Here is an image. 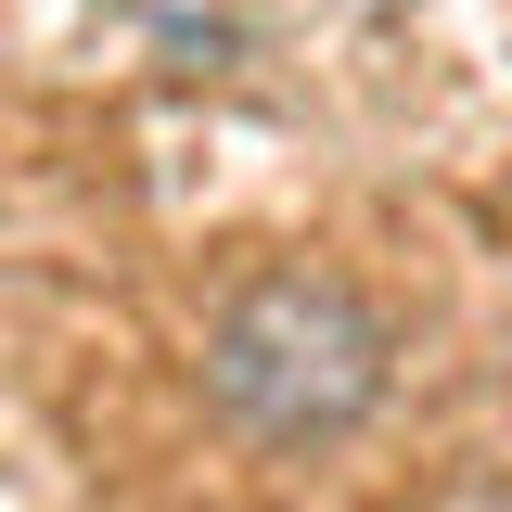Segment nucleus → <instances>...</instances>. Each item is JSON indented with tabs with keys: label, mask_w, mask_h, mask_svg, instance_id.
<instances>
[{
	"label": "nucleus",
	"mask_w": 512,
	"mask_h": 512,
	"mask_svg": "<svg viewBox=\"0 0 512 512\" xmlns=\"http://www.w3.org/2000/svg\"><path fill=\"white\" fill-rule=\"evenodd\" d=\"M384 308L333 269H269L205 320V397L256 448H333L384 397Z\"/></svg>",
	"instance_id": "1"
}]
</instances>
